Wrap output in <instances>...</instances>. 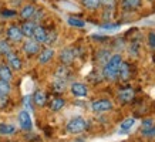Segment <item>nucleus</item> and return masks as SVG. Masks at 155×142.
<instances>
[{
    "instance_id": "1",
    "label": "nucleus",
    "mask_w": 155,
    "mask_h": 142,
    "mask_svg": "<svg viewBox=\"0 0 155 142\" xmlns=\"http://www.w3.org/2000/svg\"><path fill=\"white\" fill-rule=\"evenodd\" d=\"M122 63V57L120 54H114V56L110 57L103 67V77L108 81H114L118 78V70H120V66Z\"/></svg>"
},
{
    "instance_id": "2",
    "label": "nucleus",
    "mask_w": 155,
    "mask_h": 142,
    "mask_svg": "<svg viewBox=\"0 0 155 142\" xmlns=\"http://www.w3.org/2000/svg\"><path fill=\"white\" fill-rule=\"evenodd\" d=\"M66 128H67V132L70 134H81L87 128V121L84 118H81V117H75V118H71L67 122Z\"/></svg>"
},
{
    "instance_id": "3",
    "label": "nucleus",
    "mask_w": 155,
    "mask_h": 142,
    "mask_svg": "<svg viewBox=\"0 0 155 142\" xmlns=\"http://www.w3.org/2000/svg\"><path fill=\"white\" fill-rule=\"evenodd\" d=\"M91 109L97 114L107 112L110 109H113V102H111L110 99H97V101H93Z\"/></svg>"
},
{
    "instance_id": "4",
    "label": "nucleus",
    "mask_w": 155,
    "mask_h": 142,
    "mask_svg": "<svg viewBox=\"0 0 155 142\" xmlns=\"http://www.w3.org/2000/svg\"><path fill=\"white\" fill-rule=\"evenodd\" d=\"M19 124H20V128L24 129V131H30V129L33 128L31 117H30V114H28L26 109L20 111V114H19Z\"/></svg>"
},
{
    "instance_id": "5",
    "label": "nucleus",
    "mask_w": 155,
    "mask_h": 142,
    "mask_svg": "<svg viewBox=\"0 0 155 142\" xmlns=\"http://www.w3.org/2000/svg\"><path fill=\"white\" fill-rule=\"evenodd\" d=\"M23 51L27 54L28 57L36 56L40 53V43L34 41V40H27V41L23 44Z\"/></svg>"
},
{
    "instance_id": "6",
    "label": "nucleus",
    "mask_w": 155,
    "mask_h": 142,
    "mask_svg": "<svg viewBox=\"0 0 155 142\" xmlns=\"http://www.w3.org/2000/svg\"><path fill=\"white\" fill-rule=\"evenodd\" d=\"M6 58H7V66L10 67V68H13V70L16 71H20L21 68H23V63H21V60H20L19 57L16 56L13 51H10L7 56H6Z\"/></svg>"
},
{
    "instance_id": "7",
    "label": "nucleus",
    "mask_w": 155,
    "mask_h": 142,
    "mask_svg": "<svg viewBox=\"0 0 155 142\" xmlns=\"http://www.w3.org/2000/svg\"><path fill=\"white\" fill-rule=\"evenodd\" d=\"M7 37H9L10 41L13 43H19L23 40V33H21V30H20V27H17V26H10L9 28H7Z\"/></svg>"
},
{
    "instance_id": "8",
    "label": "nucleus",
    "mask_w": 155,
    "mask_h": 142,
    "mask_svg": "<svg viewBox=\"0 0 155 142\" xmlns=\"http://www.w3.org/2000/svg\"><path fill=\"white\" fill-rule=\"evenodd\" d=\"M75 58V51L73 48H63L60 51V61L64 64V66H68L74 61Z\"/></svg>"
},
{
    "instance_id": "9",
    "label": "nucleus",
    "mask_w": 155,
    "mask_h": 142,
    "mask_svg": "<svg viewBox=\"0 0 155 142\" xmlns=\"http://www.w3.org/2000/svg\"><path fill=\"white\" fill-rule=\"evenodd\" d=\"M118 99L124 102V104H128L134 99V90L131 87H125V88H121L118 91Z\"/></svg>"
},
{
    "instance_id": "10",
    "label": "nucleus",
    "mask_w": 155,
    "mask_h": 142,
    "mask_svg": "<svg viewBox=\"0 0 155 142\" xmlns=\"http://www.w3.org/2000/svg\"><path fill=\"white\" fill-rule=\"evenodd\" d=\"M70 90L73 92V95H75V97H87V94H88V88L83 82H73Z\"/></svg>"
},
{
    "instance_id": "11",
    "label": "nucleus",
    "mask_w": 155,
    "mask_h": 142,
    "mask_svg": "<svg viewBox=\"0 0 155 142\" xmlns=\"http://www.w3.org/2000/svg\"><path fill=\"white\" fill-rule=\"evenodd\" d=\"M36 26H37V24L34 23V21L27 20V21H24V23L21 24L20 30H21V33H23L24 37L31 38V37H33V33H34V28H36Z\"/></svg>"
},
{
    "instance_id": "12",
    "label": "nucleus",
    "mask_w": 155,
    "mask_h": 142,
    "mask_svg": "<svg viewBox=\"0 0 155 142\" xmlns=\"http://www.w3.org/2000/svg\"><path fill=\"white\" fill-rule=\"evenodd\" d=\"M118 77H120L122 81H128L131 78V67H130L128 63H125V61L121 63L120 70H118Z\"/></svg>"
},
{
    "instance_id": "13",
    "label": "nucleus",
    "mask_w": 155,
    "mask_h": 142,
    "mask_svg": "<svg viewBox=\"0 0 155 142\" xmlns=\"http://www.w3.org/2000/svg\"><path fill=\"white\" fill-rule=\"evenodd\" d=\"M54 57V50L53 48H44L38 54V63L40 64H47L48 61H51Z\"/></svg>"
},
{
    "instance_id": "14",
    "label": "nucleus",
    "mask_w": 155,
    "mask_h": 142,
    "mask_svg": "<svg viewBox=\"0 0 155 142\" xmlns=\"http://www.w3.org/2000/svg\"><path fill=\"white\" fill-rule=\"evenodd\" d=\"M34 13H36V7L33 5H24L20 10V17L24 20H30L33 19Z\"/></svg>"
},
{
    "instance_id": "15",
    "label": "nucleus",
    "mask_w": 155,
    "mask_h": 142,
    "mask_svg": "<svg viewBox=\"0 0 155 142\" xmlns=\"http://www.w3.org/2000/svg\"><path fill=\"white\" fill-rule=\"evenodd\" d=\"M46 36H47V30L43 27V26H36L34 28V33H33V40L37 43H44L46 40Z\"/></svg>"
},
{
    "instance_id": "16",
    "label": "nucleus",
    "mask_w": 155,
    "mask_h": 142,
    "mask_svg": "<svg viewBox=\"0 0 155 142\" xmlns=\"http://www.w3.org/2000/svg\"><path fill=\"white\" fill-rule=\"evenodd\" d=\"M33 102L37 105V107H44L46 102H47V95H46V92L41 90H37L33 94Z\"/></svg>"
},
{
    "instance_id": "17",
    "label": "nucleus",
    "mask_w": 155,
    "mask_h": 142,
    "mask_svg": "<svg viewBox=\"0 0 155 142\" xmlns=\"http://www.w3.org/2000/svg\"><path fill=\"white\" fill-rule=\"evenodd\" d=\"M13 78V73L7 64H0V80H6V81H12Z\"/></svg>"
},
{
    "instance_id": "18",
    "label": "nucleus",
    "mask_w": 155,
    "mask_h": 142,
    "mask_svg": "<svg viewBox=\"0 0 155 142\" xmlns=\"http://www.w3.org/2000/svg\"><path fill=\"white\" fill-rule=\"evenodd\" d=\"M134 124H135V118H127L124 119L121 124H120V132L121 134H125L128 132V131H131V128L134 127Z\"/></svg>"
},
{
    "instance_id": "19",
    "label": "nucleus",
    "mask_w": 155,
    "mask_h": 142,
    "mask_svg": "<svg viewBox=\"0 0 155 142\" xmlns=\"http://www.w3.org/2000/svg\"><path fill=\"white\" fill-rule=\"evenodd\" d=\"M64 105H66L64 98H61V97H56V98H53L51 102H50V109L54 111V112H57V111H60Z\"/></svg>"
},
{
    "instance_id": "20",
    "label": "nucleus",
    "mask_w": 155,
    "mask_h": 142,
    "mask_svg": "<svg viewBox=\"0 0 155 142\" xmlns=\"http://www.w3.org/2000/svg\"><path fill=\"white\" fill-rule=\"evenodd\" d=\"M66 85H67V80H63V78H54L53 81V88L56 92H63L66 90Z\"/></svg>"
},
{
    "instance_id": "21",
    "label": "nucleus",
    "mask_w": 155,
    "mask_h": 142,
    "mask_svg": "<svg viewBox=\"0 0 155 142\" xmlns=\"http://www.w3.org/2000/svg\"><path fill=\"white\" fill-rule=\"evenodd\" d=\"M16 132V127L10 124H0V135H13Z\"/></svg>"
},
{
    "instance_id": "22",
    "label": "nucleus",
    "mask_w": 155,
    "mask_h": 142,
    "mask_svg": "<svg viewBox=\"0 0 155 142\" xmlns=\"http://www.w3.org/2000/svg\"><path fill=\"white\" fill-rule=\"evenodd\" d=\"M81 3L85 9L88 10H95L101 6V0H81Z\"/></svg>"
},
{
    "instance_id": "23",
    "label": "nucleus",
    "mask_w": 155,
    "mask_h": 142,
    "mask_svg": "<svg viewBox=\"0 0 155 142\" xmlns=\"http://www.w3.org/2000/svg\"><path fill=\"white\" fill-rule=\"evenodd\" d=\"M56 77L57 78H63V80H68V77H70V71H68V68H67L66 66H61V67L57 68Z\"/></svg>"
},
{
    "instance_id": "24",
    "label": "nucleus",
    "mask_w": 155,
    "mask_h": 142,
    "mask_svg": "<svg viewBox=\"0 0 155 142\" xmlns=\"http://www.w3.org/2000/svg\"><path fill=\"white\" fill-rule=\"evenodd\" d=\"M10 91H12V85H10V81L0 80V95H9Z\"/></svg>"
},
{
    "instance_id": "25",
    "label": "nucleus",
    "mask_w": 155,
    "mask_h": 142,
    "mask_svg": "<svg viewBox=\"0 0 155 142\" xmlns=\"http://www.w3.org/2000/svg\"><path fill=\"white\" fill-rule=\"evenodd\" d=\"M97 60L104 66V64L110 60V51H108V50H100V51L97 53Z\"/></svg>"
},
{
    "instance_id": "26",
    "label": "nucleus",
    "mask_w": 155,
    "mask_h": 142,
    "mask_svg": "<svg viewBox=\"0 0 155 142\" xmlns=\"http://www.w3.org/2000/svg\"><path fill=\"white\" fill-rule=\"evenodd\" d=\"M141 6V0H124V7L128 10L138 9Z\"/></svg>"
},
{
    "instance_id": "27",
    "label": "nucleus",
    "mask_w": 155,
    "mask_h": 142,
    "mask_svg": "<svg viewBox=\"0 0 155 142\" xmlns=\"http://www.w3.org/2000/svg\"><path fill=\"white\" fill-rule=\"evenodd\" d=\"M10 51H12V47L9 43L6 40H0V56H7Z\"/></svg>"
},
{
    "instance_id": "28",
    "label": "nucleus",
    "mask_w": 155,
    "mask_h": 142,
    "mask_svg": "<svg viewBox=\"0 0 155 142\" xmlns=\"http://www.w3.org/2000/svg\"><path fill=\"white\" fill-rule=\"evenodd\" d=\"M68 24L70 26H74V27H84L85 23L81 19H77V17H68Z\"/></svg>"
},
{
    "instance_id": "29",
    "label": "nucleus",
    "mask_w": 155,
    "mask_h": 142,
    "mask_svg": "<svg viewBox=\"0 0 155 142\" xmlns=\"http://www.w3.org/2000/svg\"><path fill=\"white\" fill-rule=\"evenodd\" d=\"M142 137L145 138H154L155 137V125L151 128H147V129H141Z\"/></svg>"
},
{
    "instance_id": "30",
    "label": "nucleus",
    "mask_w": 155,
    "mask_h": 142,
    "mask_svg": "<svg viewBox=\"0 0 155 142\" xmlns=\"http://www.w3.org/2000/svg\"><path fill=\"white\" fill-rule=\"evenodd\" d=\"M56 38H57V33H56V31H47V36H46L44 43H47V44H53V43L56 41Z\"/></svg>"
},
{
    "instance_id": "31",
    "label": "nucleus",
    "mask_w": 155,
    "mask_h": 142,
    "mask_svg": "<svg viewBox=\"0 0 155 142\" xmlns=\"http://www.w3.org/2000/svg\"><path fill=\"white\" fill-rule=\"evenodd\" d=\"M155 124H154V119L152 118H147V119H142V122H141V129H147V128H151V127H154Z\"/></svg>"
},
{
    "instance_id": "32",
    "label": "nucleus",
    "mask_w": 155,
    "mask_h": 142,
    "mask_svg": "<svg viewBox=\"0 0 155 142\" xmlns=\"http://www.w3.org/2000/svg\"><path fill=\"white\" fill-rule=\"evenodd\" d=\"M9 104V97L7 95H0V111L5 109Z\"/></svg>"
},
{
    "instance_id": "33",
    "label": "nucleus",
    "mask_w": 155,
    "mask_h": 142,
    "mask_svg": "<svg viewBox=\"0 0 155 142\" xmlns=\"http://www.w3.org/2000/svg\"><path fill=\"white\" fill-rule=\"evenodd\" d=\"M148 44H150L151 48H154L155 50V33L152 31V33H150V36H148Z\"/></svg>"
},
{
    "instance_id": "34",
    "label": "nucleus",
    "mask_w": 155,
    "mask_h": 142,
    "mask_svg": "<svg viewBox=\"0 0 155 142\" xmlns=\"http://www.w3.org/2000/svg\"><path fill=\"white\" fill-rule=\"evenodd\" d=\"M101 5L108 6V7H113L115 5V0H101Z\"/></svg>"
},
{
    "instance_id": "35",
    "label": "nucleus",
    "mask_w": 155,
    "mask_h": 142,
    "mask_svg": "<svg viewBox=\"0 0 155 142\" xmlns=\"http://www.w3.org/2000/svg\"><path fill=\"white\" fill-rule=\"evenodd\" d=\"M118 24H103V28H117Z\"/></svg>"
},
{
    "instance_id": "36",
    "label": "nucleus",
    "mask_w": 155,
    "mask_h": 142,
    "mask_svg": "<svg viewBox=\"0 0 155 142\" xmlns=\"http://www.w3.org/2000/svg\"><path fill=\"white\" fill-rule=\"evenodd\" d=\"M3 16H5V17H10V16H14V14H16V11H3Z\"/></svg>"
}]
</instances>
